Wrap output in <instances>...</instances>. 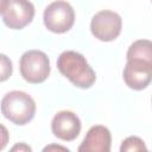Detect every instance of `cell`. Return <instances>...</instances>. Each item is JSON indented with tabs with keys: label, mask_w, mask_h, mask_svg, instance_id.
Listing matches in <instances>:
<instances>
[{
	"label": "cell",
	"mask_w": 152,
	"mask_h": 152,
	"mask_svg": "<svg viewBox=\"0 0 152 152\" xmlns=\"http://www.w3.org/2000/svg\"><path fill=\"white\" fill-rule=\"evenodd\" d=\"M34 17V6L30 0H2L1 18L12 30H21Z\"/></svg>",
	"instance_id": "5b68a950"
},
{
	"label": "cell",
	"mask_w": 152,
	"mask_h": 152,
	"mask_svg": "<svg viewBox=\"0 0 152 152\" xmlns=\"http://www.w3.org/2000/svg\"><path fill=\"white\" fill-rule=\"evenodd\" d=\"M127 59L139 58L152 63V40L148 39H138L133 42L126 53Z\"/></svg>",
	"instance_id": "30bf717a"
},
{
	"label": "cell",
	"mask_w": 152,
	"mask_h": 152,
	"mask_svg": "<svg viewBox=\"0 0 152 152\" xmlns=\"http://www.w3.org/2000/svg\"><path fill=\"white\" fill-rule=\"evenodd\" d=\"M51 150H62V151H69L66 147H62V146H56V145H51V146H46L44 147V151H51Z\"/></svg>",
	"instance_id": "5bb4252c"
},
{
	"label": "cell",
	"mask_w": 152,
	"mask_h": 152,
	"mask_svg": "<svg viewBox=\"0 0 152 152\" xmlns=\"http://www.w3.org/2000/svg\"><path fill=\"white\" fill-rule=\"evenodd\" d=\"M2 115L14 125L28 124L36 114V102L25 91L12 90L1 100Z\"/></svg>",
	"instance_id": "7a4b0ae2"
},
{
	"label": "cell",
	"mask_w": 152,
	"mask_h": 152,
	"mask_svg": "<svg viewBox=\"0 0 152 152\" xmlns=\"http://www.w3.org/2000/svg\"><path fill=\"white\" fill-rule=\"evenodd\" d=\"M1 81H5L12 75V62L6 57V55H1Z\"/></svg>",
	"instance_id": "7c38bea8"
},
{
	"label": "cell",
	"mask_w": 152,
	"mask_h": 152,
	"mask_svg": "<svg viewBox=\"0 0 152 152\" xmlns=\"http://www.w3.org/2000/svg\"><path fill=\"white\" fill-rule=\"evenodd\" d=\"M122 28L121 17L109 10L97 12L90 21V31L101 42H112L119 37Z\"/></svg>",
	"instance_id": "8992f818"
},
{
	"label": "cell",
	"mask_w": 152,
	"mask_h": 152,
	"mask_svg": "<svg viewBox=\"0 0 152 152\" xmlns=\"http://www.w3.org/2000/svg\"><path fill=\"white\" fill-rule=\"evenodd\" d=\"M17 150H19V151H31V147H30V146H27V145H25V144L15 145V146H13V147H12V151H13V152H14V151H17Z\"/></svg>",
	"instance_id": "4fadbf2b"
},
{
	"label": "cell",
	"mask_w": 152,
	"mask_h": 152,
	"mask_svg": "<svg viewBox=\"0 0 152 152\" xmlns=\"http://www.w3.org/2000/svg\"><path fill=\"white\" fill-rule=\"evenodd\" d=\"M124 81L133 90H142L152 82V63L131 58L124 68Z\"/></svg>",
	"instance_id": "52a82bcc"
},
{
	"label": "cell",
	"mask_w": 152,
	"mask_h": 152,
	"mask_svg": "<svg viewBox=\"0 0 152 152\" xmlns=\"http://www.w3.org/2000/svg\"><path fill=\"white\" fill-rule=\"evenodd\" d=\"M45 27L53 33L69 31L75 23V11L72 6L63 0H57L46 6L43 14Z\"/></svg>",
	"instance_id": "277c9868"
},
{
	"label": "cell",
	"mask_w": 152,
	"mask_h": 152,
	"mask_svg": "<svg viewBox=\"0 0 152 152\" xmlns=\"http://www.w3.org/2000/svg\"><path fill=\"white\" fill-rule=\"evenodd\" d=\"M51 131L58 139L72 141L81 132V120L74 112L61 110L51 121Z\"/></svg>",
	"instance_id": "ba28073f"
},
{
	"label": "cell",
	"mask_w": 152,
	"mask_h": 152,
	"mask_svg": "<svg viewBox=\"0 0 152 152\" xmlns=\"http://www.w3.org/2000/svg\"><path fill=\"white\" fill-rule=\"evenodd\" d=\"M121 152H128V151H147V147L145 146L142 139L139 137H128L126 138L121 146H120Z\"/></svg>",
	"instance_id": "8fae6325"
},
{
	"label": "cell",
	"mask_w": 152,
	"mask_h": 152,
	"mask_svg": "<svg viewBox=\"0 0 152 152\" xmlns=\"http://www.w3.org/2000/svg\"><path fill=\"white\" fill-rule=\"evenodd\" d=\"M20 74L28 83H42L50 75V59L40 50H28L20 57Z\"/></svg>",
	"instance_id": "3957f363"
},
{
	"label": "cell",
	"mask_w": 152,
	"mask_h": 152,
	"mask_svg": "<svg viewBox=\"0 0 152 152\" xmlns=\"http://www.w3.org/2000/svg\"><path fill=\"white\" fill-rule=\"evenodd\" d=\"M151 1H152V0H151Z\"/></svg>",
	"instance_id": "9a60e30c"
},
{
	"label": "cell",
	"mask_w": 152,
	"mask_h": 152,
	"mask_svg": "<svg viewBox=\"0 0 152 152\" xmlns=\"http://www.w3.org/2000/svg\"><path fill=\"white\" fill-rule=\"evenodd\" d=\"M112 135L107 127L96 125L89 128L82 144L78 146L80 152H109Z\"/></svg>",
	"instance_id": "9c48e42d"
},
{
	"label": "cell",
	"mask_w": 152,
	"mask_h": 152,
	"mask_svg": "<svg viewBox=\"0 0 152 152\" xmlns=\"http://www.w3.org/2000/svg\"><path fill=\"white\" fill-rule=\"evenodd\" d=\"M57 68L63 76L78 88L87 89L95 83V71L80 52L72 50L63 51L57 59Z\"/></svg>",
	"instance_id": "6da1fadb"
}]
</instances>
